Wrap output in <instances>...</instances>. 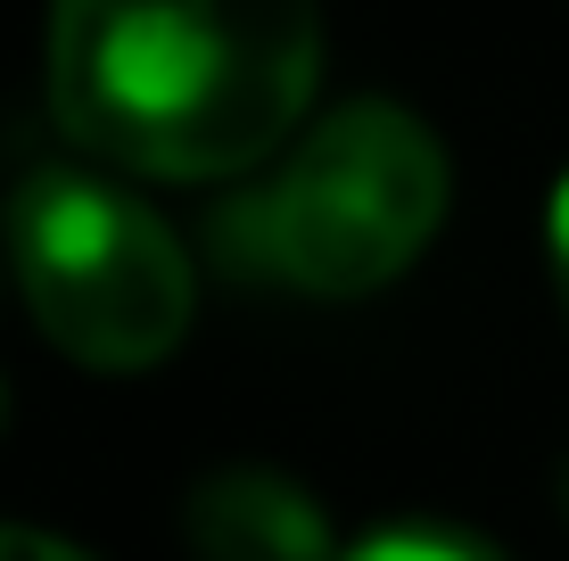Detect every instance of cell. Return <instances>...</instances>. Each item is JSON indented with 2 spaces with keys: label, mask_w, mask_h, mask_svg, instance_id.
<instances>
[{
  "label": "cell",
  "mask_w": 569,
  "mask_h": 561,
  "mask_svg": "<svg viewBox=\"0 0 569 561\" xmlns=\"http://www.w3.org/2000/svg\"><path fill=\"white\" fill-rule=\"evenodd\" d=\"M322 83L313 0H50V116L141 182L257 173Z\"/></svg>",
  "instance_id": "obj_1"
},
{
  "label": "cell",
  "mask_w": 569,
  "mask_h": 561,
  "mask_svg": "<svg viewBox=\"0 0 569 561\" xmlns=\"http://www.w3.org/2000/svg\"><path fill=\"white\" fill-rule=\"evenodd\" d=\"M446 149L413 108L347 100L298 132L281 166L231 207H214V257L240 281L306 298H371L438 240Z\"/></svg>",
  "instance_id": "obj_2"
},
{
  "label": "cell",
  "mask_w": 569,
  "mask_h": 561,
  "mask_svg": "<svg viewBox=\"0 0 569 561\" xmlns=\"http://www.w3.org/2000/svg\"><path fill=\"white\" fill-rule=\"evenodd\" d=\"M9 264L42 339L83 372H149L199 314V273L166 216L83 166H42L9 190Z\"/></svg>",
  "instance_id": "obj_3"
},
{
  "label": "cell",
  "mask_w": 569,
  "mask_h": 561,
  "mask_svg": "<svg viewBox=\"0 0 569 561\" xmlns=\"http://www.w3.org/2000/svg\"><path fill=\"white\" fill-rule=\"evenodd\" d=\"M190 553L199 561H339L347 545L330 537L322 495L298 488L289 471L231 462L190 488Z\"/></svg>",
  "instance_id": "obj_4"
},
{
  "label": "cell",
  "mask_w": 569,
  "mask_h": 561,
  "mask_svg": "<svg viewBox=\"0 0 569 561\" xmlns=\"http://www.w3.org/2000/svg\"><path fill=\"white\" fill-rule=\"evenodd\" d=\"M339 561H503V553L470 529H446V520H397V529L356 537Z\"/></svg>",
  "instance_id": "obj_5"
},
{
  "label": "cell",
  "mask_w": 569,
  "mask_h": 561,
  "mask_svg": "<svg viewBox=\"0 0 569 561\" xmlns=\"http://www.w3.org/2000/svg\"><path fill=\"white\" fill-rule=\"evenodd\" d=\"M0 561H100V553L67 545V537H50V529H9V520H0Z\"/></svg>",
  "instance_id": "obj_6"
},
{
  "label": "cell",
  "mask_w": 569,
  "mask_h": 561,
  "mask_svg": "<svg viewBox=\"0 0 569 561\" xmlns=\"http://www.w3.org/2000/svg\"><path fill=\"white\" fill-rule=\"evenodd\" d=\"M545 257H553V289H561V314H569V173L545 199Z\"/></svg>",
  "instance_id": "obj_7"
},
{
  "label": "cell",
  "mask_w": 569,
  "mask_h": 561,
  "mask_svg": "<svg viewBox=\"0 0 569 561\" xmlns=\"http://www.w3.org/2000/svg\"><path fill=\"white\" fill-rule=\"evenodd\" d=\"M561 512H569V462H561Z\"/></svg>",
  "instance_id": "obj_8"
},
{
  "label": "cell",
  "mask_w": 569,
  "mask_h": 561,
  "mask_svg": "<svg viewBox=\"0 0 569 561\" xmlns=\"http://www.w3.org/2000/svg\"><path fill=\"white\" fill-rule=\"evenodd\" d=\"M0 421H9V389H0Z\"/></svg>",
  "instance_id": "obj_9"
}]
</instances>
